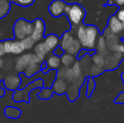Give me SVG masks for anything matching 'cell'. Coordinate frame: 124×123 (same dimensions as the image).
<instances>
[{
	"mask_svg": "<svg viewBox=\"0 0 124 123\" xmlns=\"http://www.w3.org/2000/svg\"><path fill=\"white\" fill-rule=\"evenodd\" d=\"M77 37L85 49H95L99 38L98 29L94 25H79L77 30Z\"/></svg>",
	"mask_w": 124,
	"mask_h": 123,
	"instance_id": "obj_1",
	"label": "cell"
},
{
	"mask_svg": "<svg viewBox=\"0 0 124 123\" xmlns=\"http://www.w3.org/2000/svg\"><path fill=\"white\" fill-rule=\"evenodd\" d=\"M64 14L74 26L79 25L85 16V10L78 4H66Z\"/></svg>",
	"mask_w": 124,
	"mask_h": 123,
	"instance_id": "obj_2",
	"label": "cell"
},
{
	"mask_svg": "<svg viewBox=\"0 0 124 123\" xmlns=\"http://www.w3.org/2000/svg\"><path fill=\"white\" fill-rule=\"evenodd\" d=\"M44 85V82L41 79H37L36 81L30 82L28 85L25 86V89H17L13 94V100L15 102H20L25 100L26 103L29 102V94L35 88H41Z\"/></svg>",
	"mask_w": 124,
	"mask_h": 123,
	"instance_id": "obj_3",
	"label": "cell"
},
{
	"mask_svg": "<svg viewBox=\"0 0 124 123\" xmlns=\"http://www.w3.org/2000/svg\"><path fill=\"white\" fill-rule=\"evenodd\" d=\"M32 63L41 64L39 62L37 57L34 53H25L21 56L18 57L15 62V70L17 72H22L27 66Z\"/></svg>",
	"mask_w": 124,
	"mask_h": 123,
	"instance_id": "obj_4",
	"label": "cell"
},
{
	"mask_svg": "<svg viewBox=\"0 0 124 123\" xmlns=\"http://www.w3.org/2000/svg\"><path fill=\"white\" fill-rule=\"evenodd\" d=\"M27 24L28 20L25 19H19L15 21V25H14L13 28V33H14V37L15 40L18 41H21L24 38L26 37L27 36Z\"/></svg>",
	"mask_w": 124,
	"mask_h": 123,
	"instance_id": "obj_5",
	"label": "cell"
},
{
	"mask_svg": "<svg viewBox=\"0 0 124 123\" xmlns=\"http://www.w3.org/2000/svg\"><path fill=\"white\" fill-rule=\"evenodd\" d=\"M3 83L7 89L15 91L20 89V84H21V79L17 74H9L3 79Z\"/></svg>",
	"mask_w": 124,
	"mask_h": 123,
	"instance_id": "obj_6",
	"label": "cell"
},
{
	"mask_svg": "<svg viewBox=\"0 0 124 123\" xmlns=\"http://www.w3.org/2000/svg\"><path fill=\"white\" fill-rule=\"evenodd\" d=\"M123 54L115 52L114 54H106L104 57V67L106 69H115L120 63Z\"/></svg>",
	"mask_w": 124,
	"mask_h": 123,
	"instance_id": "obj_7",
	"label": "cell"
},
{
	"mask_svg": "<svg viewBox=\"0 0 124 123\" xmlns=\"http://www.w3.org/2000/svg\"><path fill=\"white\" fill-rule=\"evenodd\" d=\"M33 22L34 28L31 33V37L36 41H40L43 37H44L45 32V24L41 19H36Z\"/></svg>",
	"mask_w": 124,
	"mask_h": 123,
	"instance_id": "obj_8",
	"label": "cell"
},
{
	"mask_svg": "<svg viewBox=\"0 0 124 123\" xmlns=\"http://www.w3.org/2000/svg\"><path fill=\"white\" fill-rule=\"evenodd\" d=\"M66 3L62 0H54L50 3L48 10L51 15L53 17H59L64 14V8Z\"/></svg>",
	"mask_w": 124,
	"mask_h": 123,
	"instance_id": "obj_9",
	"label": "cell"
},
{
	"mask_svg": "<svg viewBox=\"0 0 124 123\" xmlns=\"http://www.w3.org/2000/svg\"><path fill=\"white\" fill-rule=\"evenodd\" d=\"M43 45H44L45 48L46 49L47 52L49 53L51 51H52L55 49L57 46H59V42H60V39L58 38V36H56L54 34H50L47 36H46L44 39Z\"/></svg>",
	"mask_w": 124,
	"mask_h": 123,
	"instance_id": "obj_10",
	"label": "cell"
},
{
	"mask_svg": "<svg viewBox=\"0 0 124 123\" xmlns=\"http://www.w3.org/2000/svg\"><path fill=\"white\" fill-rule=\"evenodd\" d=\"M68 89V83L64 79H56L54 82L52 83V89L53 93L57 94H62L66 93V90Z\"/></svg>",
	"mask_w": 124,
	"mask_h": 123,
	"instance_id": "obj_11",
	"label": "cell"
},
{
	"mask_svg": "<svg viewBox=\"0 0 124 123\" xmlns=\"http://www.w3.org/2000/svg\"><path fill=\"white\" fill-rule=\"evenodd\" d=\"M108 28L111 30L113 34H120L123 31V25L116 16H111L108 21Z\"/></svg>",
	"mask_w": 124,
	"mask_h": 123,
	"instance_id": "obj_12",
	"label": "cell"
},
{
	"mask_svg": "<svg viewBox=\"0 0 124 123\" xmlns=\"http://www.w3.org/2000/svg\"><path fill=\"white\" fill-rule=\"evenodd\" d=\"M47 51L45 48L44 45H43V42H39L38 44H36L34 48V54L37 57L38 60L41 63H42L43 61L46 58V56L47 55Z\"/></svg>",
	"mask_w": 124,
	"mask_h": 123,
	"instance_id": "obj_13",
	"label": "cell"
},
{
	"mask_svg": "<svg viewBox=\"0 0 124 123\" xmlns=\"http://www.w3.org/2000/svg\"><path fill=\"white\" fill-rule=\"evenodd\" d=\"M40 71H41V64L32 63V64H30L29 66H27L23 72H24V75L26 78H32L35 75H36Z\"/></svg>",
	"mask_w": 124,
	"mask_h": 123,
	"instance_id": "obj_14",
	"label": "cell"
},
{
	"mask_svg": "<svg viewBox=\"0 0 124 123\" xmlns=\"http://www.w3.org/2000/svg\"><path fill=\"white\" fill-rule=\"evenodd\" d=\"M45 62H46V67L49 70H56L60 67L61 59L59 57L55 56V55H51L50 57H48V58Z\"/></svg>",
	"mask_w": 124,
	"mask_h": 123,
	"instance_id": "obj_15",
	"label": "cell"
},
{
	"mask_svg": "<svg viewBox=\"0 0 124 123\" xmlns=\"http://www.w3.org/2000/svg\"><path fill=\"white\" fill-rule=\"evenodd\" d=\"M81 44H80L79 41L78 39H74L72 41V42L70 43V45L69 46V47L66 50V53L74 56V55H78V53L79 52V51L81 50Z\"/></svg>",
	"mask_w": 124,
	"mask_h": 123,
	"instance_id": "obj_16",
	"label": "cell"
},
{
	"mask_svg": "<svg viewBox=\"0 0 124 123\" xmlns=\"http://www.w3.org/2000/svg\"><path fill=\"white\" fill-rule=\"evenodd\" d=\"M105 39H106V45L108 51H114L115 47L119 42V37L117 35L111 34V36H107Z\"/></svg>",
	"mask_w": 124,
	"mask_h": 123,
	"instance_id": "obj_17",
	"label": "cell"
},
{
	"mask_svg": "<svg viewBox=\"0 0 124 123\" xmlns=\"http://www.w3.org/2000/svg\"><path fill=\"white\" fill-rule=\"evenodd\" d=\"M95 46H96V51L98 54H101L102 56H106V54H108V49L106 45V39L103 36L98 38Z\"/></svg>",
	"mask_w": 124,
	"mask_h": 123,
	"instance_id": "obj_18",
	"label": "cell"
},
{
	"mask_svg": "<svg viewBox=\"0 0 124 123\" xmlns=\"http://www.w3.org/2000/svg\"><path fill=\"white\" fill-rule=\"evenodd\" d=\"M73 40H74V36L69 32H65L62 35V38H61L60 42H59V46L65 51L67 50V48L69 47V45H70V43L72 42Z\"/></svg>",
	"mask_w": 124,
	"mask_h": 123,
	"instance_id": "obj_19",
	"label": "cell"
},
{
	"mask_svg": "<svg viewBox=\"0 0 124 123\" xmlns=\"http://www.w3.org/2000/svg\"><path fill=\"white\" fill-rule=\"evenodd\" d=\"M66 93H67V96L69 98V100L70 101H74L79 95V88L72 84L71 85L68 86Z\"/></svg>",
	"mask_w": 124,
	"mask_h": 123,
	"instance_id": "obj_20",
	"label": "cell"
},
{
	"mask_svg": "<svg viewBox=\"0 0 124 123\" xmlns=\"http://www.w3.org/2000/svg\"><path fill=\"white\" fill-rule=\"evenodd\" d=\"M25 48L22 44L21 41L18 40H13L12 41V46H11V53L14 55H20L25 51Z\"/></svg>",
	"mask_w": 124,
	"mask_h": 123,
	"instance_id": "obj_21",
	"label": "cell"
},
{
	"mask_svg": "<svg viewBox=\"0 0 124 123\" xmlns=\"http://www.w3.org/2000/svg\"><path fill=\"white\" fill-rule=\"evenodd\" d=\"M4 114L7 117L11 119H16L20 117L21 111L19 108L14 106H7L4 110Z\"/></svg>",
	"mask_w": 124,
	"mask_h": 123,
	"instance_id": "obj_22",
	"label": "cell"
},
{
	"mask_svg": "<svg viewBox=\"0 0 124 123\" xmlns=\"http://www.w3.org/2000/svg\"><path fill=\"white\" fill-rule=\"evenodd\" d=\"M11 8V3L8 0H0V19L5 17Z\"/></svg>",
	"mask_w": 124,
	"mask_h": 123,
	"instance_id": "obj_23",
	"label": "cell"
},
{
	"mask_svg": "<svg viewBox=\"0 0 124 123\" xmlns=\"http://www.w3.org/2000/svg\"><path fill=\"white\" fill-rule=\"evenodd\" d=\"M61 64L63 65L64 67H70L74 63L75 58L74 56L69 54V53H63L62 57H60Z\"/></svg>",
	"mask_w": 124,
	"mask_h": 123,
	"instance_id": "obj_24",
	"label": "cell"
},
{
	"mask_svg": "<svg viewBox=\"0 0 124 123\" xmlns=\"http://www.w3.org/2000/svg\"><path fill=\"white\" fill-rule=\"evenodd\" d=\"M79 64L82 68V71H84L85 72V71H86L87 72H89V69H90V66L92 65L90 57H89L88 55H85V56L82 57L81 60H80V62H79Z\"/></svg>",
	"mask_w": 124,
	"mask_h": 123,
	"instance_id": "obj_25",
	"label": "cell"
},
{
	"mask_svg": "<svg viewBox=\"0 0 124 123\" xmlns=\"http://www.w3.org/2000/svg\"><path fill=\"white\" fill-rule=\"evenodd\" d=\"M71 69H72V72H73L74 76V82L77 79H78V78L84 76L83 71H82V68H81V67H80L79 62H74V63L73 64L72 67H71ZM74 82H73V83H74ZM73 83H72V84H73Z\"/></svg>",
	"mask_w": 124,
	"mask_h": 123,
	"instance_id": "obj_26",
	"label": "cell"
},
{
	"mask_svg": "<svg viewBox=\"0 0 124 123\" xmlns=\"http://www.w3.org/2000/svg\"><path fill=\"white\" fill-rule=\"evenodd\" d=\"M21 42L23 44L25 50H31L34 48L36 41L31 37V36H28L24 38L23 40H21Z\"/></svg>",
	"mask_w": 124,
	"mask_h": 123,
	"instance_id": "obj_27",
	"label": "cell"
},
{
	"mask_svg": "<svg viewBox=\"0 0 124 123\" xmlns=\"http://www.w3.org/2000/svg\"><path fill=\"white\" fill-rule=\"evenodd\" d=\"M52 94H53V91H52V89L51 88L44 87L39 91L37 96L38 98L41 99V100H48L52 96Z\"/></svg>",
	"mask_w": 124,
	"mask_h": 123,
	"instance_id": "obj_28",
	"label": "cell"
},
{
	"mask_svg": "<svg viewBox=\"0 0 124 123\" xmlns=\"http://www.w3.org/2000/svg\"><path fill=\"white\" fill-rule=\"evenodd\" d=\"M92 61H93L94 64L96 66H98L100 67H104V56L101 54H95L92 57Z\"/></svg>",
	"mask_w": 124,
	"mask_h": 123,
	"instance_id": "obj_29",
	"label": "cell"
},
{
	"mask_svg": "<svg viewBox=\"0 0 124 123\" xmlns=\"http://www.w3.org/2000/svg\"><path fill=\"white\" fill-rule=\"evenodd\" d=\"M8 1L12 3H15V4L20 5L22 7H29L31 4H33L35 0H8Z\"/></svg>",
	"mask_w": 124,
	"mask_h": 123,
	"instance_id": "obj_30",
	"label": "cell"
},
{
	"mask_svg": "<svg viewBox=\"0 0 124 123\" xmlns=\"http://www.w3.org/2000/svg\"><path fill=\"white\" fill-rule=\"evenodd\" d=\"M103 72V68L102 67H100L96 65H91L90 67V69H89V74H90V76H97L99 75V74L102 73Z\"/></svg>",
	"mask_w": 124,
	"mask_h": 123,
	"instance_id": "obj_31",
	"label": "cell"
},
{
	"mask_svg": "<svg viewBox=\"0 0 124 123\" xmlns=\"http://www.w3.org/2000/svg\"><path fill=\"white\" fill-rule=\"evenodd\" d=\"M94 89H95V82H94L93 79L90 78L88 79V86H87V94L90 96V94L93 92Z\"/></svg>",
	"mask_w": 124,
	"mask_h": 123,
	"instance_id": "obj_32",
	"label": "cell"
},
{
	"mask_svg": "<svg viewBox=\"0 0 124 123\" xmlns=\"http://www.w3.org/2000/svg\"><path fill=\"white\" fill-rule=\"evenodd\" d=\"M12 41L13 40H6L3 41V46H4L5 53L10 54L11 53V46H12Z\"/></svg>",
	"mask_w": 124,
	"mask_h": 123,
	"instance_id": "obj_33",
	"label": "cell"
},
{
	"mask_svg": "<svg viewBox=\"0 0 124 123\" xmlns=\"http://www.w3.org/2000/svg\"><path fill=\"white\" fill-rule=\"evenodd\" d=\"M67 67H61L58 69L57 72H56V79H64V76H65V72Z\"/></svg>",
	"mask_w": 124,
	"mask_h": 123,
	"instance_id": "obj_34",
	"label": "cell"
},
{
	"mask_svg": "<svg viewBox=\"0 0 124 123\" xmlns=\"http://www.w3.org/2000/svg\"><path fill=\"white\" fill-rule=\"evenodd\" d=\"M52 51H53V55L59 57V58H60V57H62V55H63V53H64V51L60 47V46H57V47H56Z\"/></svg>",
	"mask_w": 124,
	"mask_h": 123,
	"instance_id": "obj_35",
	"label": "cell"
},
{
	"mask_svg": "<svg viewBox=\"0 0 124 123\" xmlns=\"http://www.w3.org/2000/svg\"><path fill=\"white\" fill-rule=\"evenodd\" d=\"M116 16L117 17V19L120 20V21H122V22L124 21V8L118 10Z\"/></svg>",
	"mask_w": 124,
	"mask_h": 123,
	"instance_id": "obj_36",
	"label": "cell"
},
{
	"mask_svg": "<svg viewBox=\"0 0 124 123\" xmlns=\"http://www.w3.org/2000/svg\"><path fill=\"white\" fill-rule=\"evenodd\" d=\"M114 51H116V52L122 53V54L124 53V44H119V43H118L116 47H115Z\"/></svg>",
	"mask_w": 124,
	"mask_h": 123,
	"instance_id": "obj_37",
	"label": "cell"
},
{
	"mask_svg": "<svg viewBox=\"0 0 124 123\" xmlns=\"http://www.w3.org/2000/svg\"><path fill=\"white\" fill-rule=\"evenodd\" d=\"M111 2H110V4H112V3H115L117 6L122 7L124 5V0H111Z\"/></svg>",
	"mask_w": 124,
	"mask_h": 123,
	"instance_id": "obj_38",
	"label": "cell"
},
{
	"mask_svg": "<svg viewBox=\"0 0 124 123\" xmlns=\"http://www.w3.org/2000/svg\"><path fill=\"white\" fill-rule=\"evenodd\" d=\"M116 103H124V92L120 94L119 96L116 99Z\"/></svg>",
	"mask_w": 124,
	"mask_h": 123,
	"instance_id": "obj_39",
	"label": "cell"
},
{
	"mask_svg": "<svg viewBox=\"0 0 124 123\" xmlns=\"http://www.w3.org/2000/svg\"><path fill=\"white\" fill-rule=\"evenodd\" d=\"M6 54L5 53V50H4V46H3V43L0 41V58Z\"/></svg>",
	"mask_w": 124,
	"mask_h": 123,
	"instance_id": "obj_40",
	"label": "cell"
},
{
	"mask_svg": "<svg viewBox=\"0 0 124 123\" xmlns=\"http://www.w3.org/2000/svg\"><path fill=\"white\" fill-rule=\"evenodd\" d=\"M111 34H113V33L111 32V30H110L109 28H106V30H105L104 33H103V36H104L105 38H106V37H107V36H111Z\"/></svg>",
	"mask_w": 124,
	"mask_h": 123,
	"instance_id": "obj_41",
	"label": "cell"
},
{
	"mask_svg": "<svg viewBox=\"0 0 124 123\" xmlns=\"http://www.w3.org/2000/svg\"><path fill=\"white\" fill-rule=\"evenodd\" d=\"M4 94H5L4 89H3V88L0 87V98H1V97H3V95H4Z\"/></svg>",
	"mask_w": 124,
	"mask_h": 123,
	"instance_id": "obj_42",
	"label": "cell"
},
{
	"mask_svg": "<svg viewBox=\"0 0 124 123\" xmlns=\"http://www.w3.org/2000/svg\"><path fill=\"white\" fill-rule=\"evenodd\" d=\"M3 60H2L1 58H0V69L3 67Z\"/></svg>",
	"mask_w": 124,
	"mask_h": 123,
	"instance_id": "obj_43",
	"label": "cell"
},
{
	"mask_svg": "<svg viewBox=\"0 0 124 123\" xmlns=\"http://www.w3.org/2000/svg\"><path fill=\"white\" fill-rule=\"evenodd\" d=\"M122 25H123V30H124V21L122 22Z\"/></svg>",
	"mask_w": 124,
	"mask_h": 123,
	"instance_id": "obj_44",
	"label": "cell"
},
{
	"mask_svg": "<svg viewBox=\"0 0 124 123\" xmlns=\"http://www.w3.org/2000/svg\"><path fill=\"white\" fill-rule=\"evenodd\" d=\"M1 80H2V74L0 73V81H1Z\"/></svg>",
	"mask_w": 124,
	"mask_h": 123,
	"instance_id": "obj_45",
	"label": "cell"
},
{
	"mask_svg": "<svg viewBox=\"0 0 124 123\" xmlns=\"http://www.w3.org/2000/svg\"><path fill=\"white\" fill-rule=\"evenodd\" d=\"M123 80L124 81V73L123 74Z\"/></svg>",
	"mask_w": 124,
	"mask_h": 123,
	"instance_id": "obj_46",
	"label": "cell"
}]
</instances>
